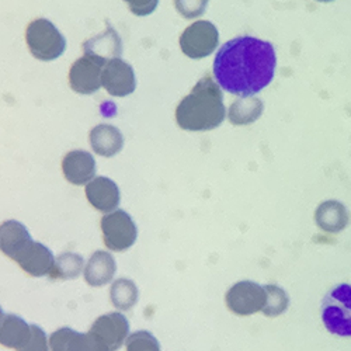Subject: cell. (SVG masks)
Segmentation results:
<instances>
[{
    "instance_id": "6da1fadb",
    "label": "cell",
    "mask_w": 351,
    "mask_h": 351,
    "mask_svg": "<svg viewBox=\"0 0 351 351\" xmlns=\"http://www.w3.org/2000/svg\"><path fill=\"white\" fill-rule=\"evenodd\" d=\"M271 43L242 36L225 43L214 60V77L225 92L247 97L267 87L276 72Z\"/></svg>"
},
{
    "instance_id": "7a4b0ae2",
    "label": "cell",
    "mask_w": 351,
    "mask_h": 351,
    "mask_svg": "<svg viewBox=\"0 0 351 351\" xmlns=\"http://www.w3.org/2000/svg\"><path fill=\"white\" fill-rule=\"evenodd\" d=\"M226 117L223 95L219 84L204 76L176 110V121L184 131L204 132L218 128Z\"/></svg>"
},
{
    "instance_id": "3957f363",
    "label": "cell",
    "mask_w": 351,
    "mask_h": 351,
    "mask_svg": "<svg viewBox=\"0 0 351 351\" xmlns=\"http://www.w3.org/2000/svg\"><path fill=\"white\" fill-rule=\"evenodd\" d=\"M322 320L329 333L351 337V284H339L322 301Z\"/></svg>"
},
{
    "instance_id": "277c9868",
    "label": "cell",
    "mask_w": 351,
    "mask_h": 351,
    "mask_svg": "<svg viewBox=\"0 0 351 351\" xmlns=\"http://www.w3.org/2000/svg\"><path fill=\"white\" fill-rule=\"evenodd\" d=\"M25 41L32 55L44 62L58 60L66 49L65 37L47 19H37L28 24Z\"/></svg>"
},
{
    "instance_id": "5b68a950",
    "label": "cell",
    "mask_w": 351,
    "mask_h": 351,
    "mask_svg": "<svg viewBox=\"0 0 351 351\" xmlns=\"http://www.w3.org/2000/svg\"><path fill=\"white\" fill-rule=\"evenodd\" d=\"M103 241L112 252H125L132 247L138 238V228L134 219L123 210L108 213L101 219Z\"/></svg>"
},
{
    "instance_id": "8992f818",
    "label": "cell",
    "mask_w": 351,
    "mask_h": 351,
    "mask_svg": "<svg viewBox=\"0 0 351 351\" xmlns=\"http://www.w3.org/2000/svg\"><path fill=\"white\" fill-rule=\"evenodd\" d=\"M219 43L218 28L211 21H195L189 25L180 37V48L191 60H201L211 55Z\"/></svg>"
},
{
    "instance_id": "52a82bcc",
    "label": "cell",
    "mask_w": 351,
    "mask_h": 351,
    "mask_svg": "<svg viewBox=\"0 0 351 351\" xmlns=\"http://www.w3.org/2000/svg\"><path fill=\"white\" fill-rule=\"evenodd\" d=\"M267 294L265 287L254 281H239L233 284L225 297L226 306L238 316H250L266 306Z\"/></svg>"
},
{
    "instance_id": "ba28073f",
    "label": "cell",
    "mask_w": 351,
    "mask_h": 351,
    "mask_svg": "<svg viewBox=\"0 0 351 351\" xmlns=\"http://www.w3.org/2000/svg\"><path fill=\"white\" fill-rule=\"evenodd\" d=\"M130 324L123 313L111 312L100 316L89 330L104 351H117L128 339Z\"/></svg>"
},
{
    "instance_id": "9c48e42d",
    "label": "cell",
    "mask_w": 351,
    "mask_h": 351,
    "mask_svg": "<svg viewBox=\"0 0 351 351\" xmlns=\"http://www.w3.org/2000/svg\"><path fill=\"white\" fill-rule=\"evenodd\" d=\"M107 62L96 56L84 55L72 65L69 84L79 95H93L101 87V73Z\"/></svg>"
},
{
    "instance_id": "30bf717a",
    "label": "cell",
    "mask_w": 351,
    "mask_h": 351,
    "mask_svg": "<svg viewBox=\"0 0 351 351\" xmlns=\"http://www.w3.org/2000/svg\"><path fill=\"white\" fill-rule=\"evenodd\" d=\"M101 86L112 97H125L135 92L136 79L134 68L121 58L108 61L101 73Z\"/></svg>"
},
{
    "instance_id": "8fae6325",
    "label": "cell",
    "mask_w": 351,
    "mask_h": 351,
    "mask_svg": "<svg viewBox=\"0 0 351 351\" xmlns=\"http://www.w3.org/2000/svg\"><path fill=\"white\" fill-rule=\"evenodd\" d=\"M28 229L19 221H6L0 225V252L17 261V258L33 243Z\"/></svg>"
},
{
    "instance_id": "7c38bea8",
    "label": "cell",
    "mask_w": 351,
    "mask_h": 351,
    "mask_svg": "<svg viewBox=\"0 0 351 351\" xmlns=\"http://www.w3.org/2000/svg\"><path fill=\"white\" fill-rule=\"evenodd\" d=\"M62 170L71 184H89L96 176V160L89 152L72 151L64 158Z\"/></svg>"
},
{
    "instance_id": "4fadbf2b",
    "label": "cell",
    "mask_w": 351,
    "mask_h": 351,
    "mask_svg": "<svg viewBox=\"0 0 351 351\" xmlns=\"http://www.w3.org/2000/svg\"><path fill=\"white\" fill-rule=\"evenodd\" d=\"M86 197L92 206L101 213H112L120 206V189L108 178H95L86 186Z\"/></svg>"
},
{
    "instance_id": "5bb4252c",
    "label": "cell",
    "mask_w": 351,
    "mask_h": 351,
    "mask_svg": "<svg viewBox=\"0 0 351 351\" xmlns=\"http://www.w3.org/2000/svg\"><path fill=\"white\" fill-rule=\"evenodd\" d=\"M51 351H104L90 333H79L71 328L56 330L49 337Z\"/></svg>"
},
{
    "instance_id": "9a60e30c",
    "label": "cell",
    "mask_w": 351,
    "mask_h": 351,
    "mask_svg": "<svg viewBox=\"0 0 351 351\" xmlns=\"http://www.w3.org/2000/svg\"><path fill=\"white\" fill-rule=\"evenodd\" d=\"M17 263L27 274L33 277H44L51 274L55 265V257L47 246L33 242L17 258Z\"/></svg>"
},
{
    "instance_id": "2e32d148",
    "label": "cell",
    "mask_w": 351,
    "mask_h": 351,
    "mask_svg": "<svg viewBox=\"0 0 351 351\" xmlns=\"http://www.w3.org/2000/svg\"><path fill=\"white\" fill-rule=\"evenodd\" d=\"M83 51L84 55L96 56L99 60L108 62L111 60H115V58H121L123 41L114 28L108 27L106 32L87 40L83 44Z\"/></svg>"
},
{
    "instance_id": "e0dca14e",
    "label": "cell",
    "mask_w": 351,
    "mask_h": 351,
    "mask_svg": "<svg viewBox=\"0 0 351 351\" xmlns=\"http://www.w3.org/2000/svg\"><path fill=\"white\" fill-rule=\"evenodd\" d=\"M90 146L103 158H112L120 154L124 146L121 131L110 124H100L90 131Z\"/></svg>"
},
{
    "instance_id": "ac0fdd59",
    "label": "cell",
    "mask_w": 351,
    "mask_h": 351,
    "mask_svg": "<svg viewBox=\"0 0 351 351\" xmlns=\"http://www.w3.org/2000/svg\"><path fill=\"white\" fill-rule=\"evenodd\" d=\"M117 271V265L112 256L107 252L99 250L93 253L84 267V280L92 287H103L108 284Z\"/></svg>"
},
{
    "instance_id": "d6986e66",
    "label": "cell",
    "mask_w": 351,
    "mask_h": 351,
    "mask_svg": "<svg viewBox=\"0 0 351 351\" xmlns=\"http://www.w3.org/2000/svg\"><path fill=\"white\" fill-rule=\"evenodd\" d=\"M315 222L322 230L337 233L348 225V211L339 201H325L316 208Z\"/></svg>"
},
{
    "instance_id": "ffe728a7",
    "label": "cell",
    "mask_w": 351,
    "mask_h": 351,
    "mask_svg": "<svg viewBox=\"0 0 351 351\" xmlns=\"http://www.w3.org/2000/svg\"><path fill=\"white\" fill-rule=\"evenodd\" d=\"M32 336V325L17 316V315H5L0 320V344L19 350L23 347Z\"/></svg>"
},
{
    "instance_id": "44dd1931",
    "label": "cell",
    "mask_w": 351,
    "mask_h": 351,
    "mask_svg": "<svg viewBox=\"0 0 351 351\" xmlns=\"http://www.w3.org/2000/svg\"><path fill=\"white\" fill-rule=\"evenodd\" d=\"M263 110L265 106L258 97H241L230 104L228 119L233 125H249L260 119Z\"/></svg>"
},
{
    "instance_id": "7402d4cb",
    "label": "cell",
    "mask_w": 351,
    "mask_h": 351,
    "mask_svg": "<svg viewBox=\"0 0 351 351\" xmlns=\"http://www.w3.org/2000/svg\"><path fill=\"white\" fill-rule=\"evenodd\" d=\"M111 302L121 311H130L138 302V288L134 281L120 278L114 281L110 291Z\"/></svg>"
},
{
    "instance_id": "603a6c76",
    "label": "cell",
    "mask_w": 351,
    "mask_h": 351,
    "mask_svg": "<svg viewBox=\"0 0 351 351\" xmlns=\"http://www.w3.org/2000/svg\"><path fill=\"white\" fill-rule=\"evenodd\" d=\"M83 270V257L76 253H64L55 258V265L51 271L52 280H73L80 276Z\"/></svg>"
},
{
    "instance_id": "cb8c5ba5",
    "label": "cell",
    "mask_w": 351,
    "mask_h": 351,
    "mask_svg": "<svg viewBox=\"0 0 351 351\" xmlns=\"http://www.w3.org/2000/svg\"><path fill=\"white\" fill-rule=\"evenodd\" d=\"M265 289L267 294V301L265 309L261 312L269 317H277L282 315L289 306V297L287 292L281 287L274 284L265 285Z\"/></svg>"
},
{
    "instance_id": "d4e9b609",
    "label": "cell",
    "mask_w": 351,
    "mask_h": 351,
    "mask_svg": "<svg viewBox=\"0 0 351 351\" xmlns=\"http://www.w3.org/2000/svg\"><path fill=\"white\" fill-rule=\"evenodd\" d=\"M127 351H160V344L156 337L149 332H135L127 341Z\"/></svg>"
},
{
    "instance_id": "484cf974",
    "label": "cell",
    "mask_w": 351,
    "mask_h": 351,
    "mask_svg": "<svg viewBox=\"0 0 351 351\" xmlns=\"http://www.w3.org/2000/svg\"><path fill=\"white\" fill-rule=\"evenodd\" d=\"M176 10L184 19H195L204 14L208 8V0H174Z\"/></svg>"
},
{
    "instance_id": "4316f807",
    "label": "cell",
    "mask_w": 351,
    "mask_h": 351,
    "mask_svg": "<svg viewBox=\"0 0 351 351\" xmlns=\"http://www.w3.org/2000/svg\"><path fill=\"white\" fill-rule=\"evenodd\" d=\"M48 339L45 332L36 325H32V336L17 351H48Z\"/></svg>"
},
{
    "instance_id": "83f0119b",
    "label": "cell",
    "mask_w": 351,
    "mask_h": 351,
    "mask_svg": "<svg viewBox=\"0 0 351 351\" xmlns=\"http://www.w3.org/2000/svg\"><path fill=\"white\" fill-rule=\"evenodd\" d=\"M125 3L135 16L145 17L152 14L156 10L159 0H125Z\"/></svg>"
},
{
    "instance_id": "f1b7e54d",
    "label": "cell",
    "mask_w": 351,
    "mask_h": 351,
    "mask_svg": "<svg viewBox=\"0 0 351 351\" xmlns=\"http://www.w3.org/2000/svg\"><path fill=\"white\" fill-rule=\"evenodd\" d=\"M5 315H3V311H2V306H0V320H2V317H3Z\"/></svg>"
},
{
    "instance_id": "f546056e",
    "label": "cell",
    "mask_w": 351,
    "mask_h": 351,
    "mask_svg": "<svg viewBox=\"0 0 351 351\" xmlns=\"http://www.w3.org/2000/svg\"><path fill=\"white\" fill-rule=\"evenodd\" d=\"M317 2H324V3H328V2H333V0H317Z\"/></svg>"
}]
</instances>
